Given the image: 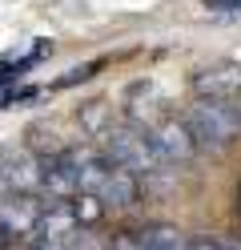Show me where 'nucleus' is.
<instances>
[{"instance_id":"obj_1","label":"nucleus","mask_w":241,"mask_h":250,"mask_svg":"<svg viewBox=\"0 0 241 250\" xmlns=\"http://www.w3.org/2000/svg\"><path fill=\"white\" fill-rule=\"evenodd\" d=\"M73 153V166H76V190L80 198H93L96 206H105V210H129V206H137V174H129V169H121L117 162H109L105 153Z\"/></svg>"},{"instance_id":"obj_2","label":"nucleus","mask_w":241,"mask_h":250,"mask_svg":"<svg viewBox=\"0 0 241 250\" xmlns=\"http://www.w3.org/2000/svg\"><path fill=\"white\" fill-rule=\"evenodd\" d=\"M185 129L197 142V149H225L229 142L241 137V117L233 101L221 97H197L185 109Z\"/></svg>"},{"instance_id":"obj_3","label":"nucleus","mask_w":241,"mask_h":250,"mask_svg":"<svg viewBox=\"0 0 241 250\" xmlns=\"http://www.w3.org/2000/svg\"><path fill=\"white\" fill-rule=\"evenodd\" d=\"M101 146H105L101 149L105 158L117 162L121 169H129V174H153V169H161V158H157L149 133L141 125H109L101 133Z\"/></svg>"},{"instance_id":"obj_4","label":"nucleus","mask_w":241,"mask_h":250,"mask_svg":"<svg viewBox=\"0 0 241 250\" xmlns=\"http://www.w3.org/2000/svg\"><path fill=\"white\" fill-rule=\"evenodd\" d=\"M149 142H153V149H157V158H161V166H185L193 153H197V142L189 137V129H185V121H173V117H161L153 129H149Z\"/></svg>"},{"instance_id":"obj_5","label":"nucleus","mask_w":241,"mask_h":250,"mask_svg":"<svg viewBox=\"0 0 241 250\" xmlns=\"http://www.w3.org/2000/svg\"><path fill=\"white\" fill-rule=\"evenodd\" d=\"M0 169H4V182H8L12 194H40V182H44L40 153L16 149V153H8V158H0Z\"/></svg>"},{"instance_id":"obj_6","label":"nucleus","mask_w":241,"mask_h":250,"mask_svg":"<svg viewBox=\"0 0 241 250\" xmlns=\"http://www.w3.org/2000/svg\"><path fill=\"white\" fill-rule=\"evenodd\" d=\"M237 89H241V69L237 65H209V69L197 73V93H201V97L233 101Z\"/></svg>"},{"instance_id":"obj_7","label":"nucleus","mask_w":241,"mask_h":250,"mask_svg":"<svg viewBox=\"0 0 241 250\" xmlns=\"http://www.w3.org/2000/svg\"><path fill=\"white\" fill-rule=\"evenodd\" d=\"M141 250H189V238L177 226H149L141 234Z\"/></svg>"},{"instance_id":"obj_8","label":"nucleus","mask_w":241,"mask_h":250,"mask_svg":"<svg viewBox=\"0 0 241 250\" xmlns=\"http://www.w3.org/2000/svg\"><path fill=\"white\" fill-rule=\"evenodd\" d=\"M64 250H105V242L96 238L93 230H85V226H76V230H73V238H69V246H64Z\"/></svg>"},{"instance_id":"obj_9","label":"nucleus","mask_w":241,"mask_h":250,"mask_svg":"<svg viewBox=\"0 0 241 250\" xmlns=\"http://www.w3.org/2000/svg\"><path fill=\"white\" fill-rule=\"evenodd\" d=\"M105 250H141V238H133V234H117Z\"/></svg>"},{"instance_id":"obj_10","label":"nucleus","mask_w":241,"mask_h":250,"mask_svg":"<svg viewBox=\"0 0 241 250\" xmlns=\"http://www.w3.org/2000/svg\"><path fill=\"white\" fill-rule=\"evenodd\" d=\"M205 8H209V12H237L241 0H205Z\"/></svg>"},{"instance_id":"obj_11","label":"nucleus","mask_w":241,"mask_h":250,"mask_svg":"<svg viewBox=\"0 0 241 250\" xmlns=\"http://www.w3.org/2000/svg\"><path fill=\"white\" fill-rule=\"evenodd\" d=\"M189 250H229L225 242H213V238H197V242H189Z\"/></svg>"},{"instance_id":"obj_12","label":"nucleus","mask_w":241,"mask_h":250,"mask_svg":"<svg viewBox=\"0 0 241 250\" xmlns=\"http://www.w3.org/2000/svg\"><path fill=\"white\" fill-rule=\"evenodd\" d=\"M8 194H12V190H8V182H4V169H0V202H4Z\"/></svg>"},{"instance_id":"obj_13","label":"nucleus","mask_w":241,"mask_h":250,"mask_svg":"<svg viewBox=\"0 0 241 250\" xmlns=\"http://www.w3.org/2000/svg\"><path fill=\"white\" fill-rule=\"evenodd\" d=\"M233 109H237V117H241V89L233 93Z\"/></svg>"}]
</instances>
